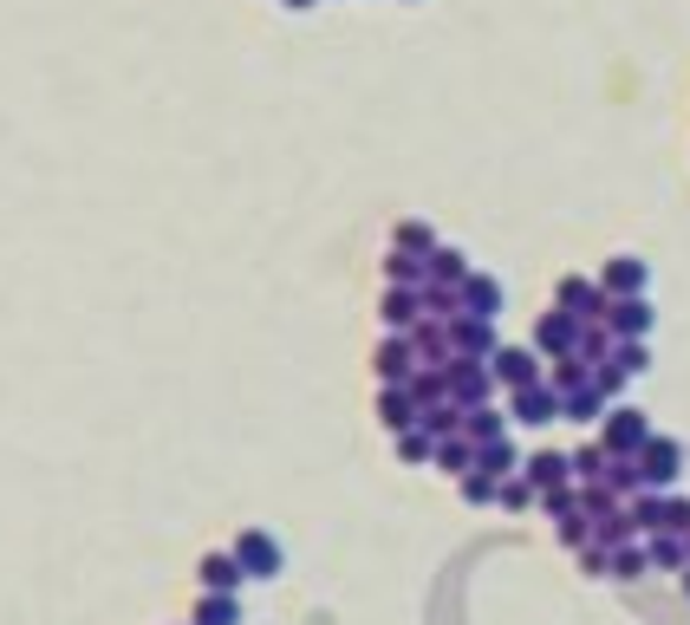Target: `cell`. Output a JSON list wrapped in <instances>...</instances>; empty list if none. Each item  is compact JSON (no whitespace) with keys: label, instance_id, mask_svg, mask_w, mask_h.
<instances>
[{"label":"cell","instance_id":"obj_18","mask_svg":"<svg viewBox=\"0 0 690 625\" xmlns=\"http://www.w3.org/2000/svg\"><path fill=\"white\" fill-rule=\"evenodd\" d=\"M606 573H613V580H638V573H651V554H645V541H632V548H619Z\"/></svg>","mask_w":690,"mask_h":625},{"label":"cell","instance_id":"obj_12","mask_svg":"<svg viewBox=\"0 0 690 625\" xmlns=\"http://www.w3.org/2000/svg\"><path fill=\"white\" fill-rule=\"evenodd\" d=\"M463 313L495 320V313H502V280H495V274H470V280H463Z\"/></svg>","mask_w":690,"mask_h":625},{"label":"cell","instance_id":"obj_7","mask_svg":"<svg viewBox=\"0 0 690 625\" xmlns=\"http://www.w3.org/2000/svg\"><path fill=\"white\" fill-rule=\"evenodd\" d=\"M521 476L535 483V495L573 488V456H553V450H541V456H528V463H521Z\"/></svg>","mask_w":690,"mask_h":625},{"label":"cell","instance_id":"obj_8","mask_svg":"<svg viewBox=\"0 0 690 625\" xmlns=\"http://www.w3.org/2000/svg\"><path fill=\"white\" fill-rule=\"evenodd\" d=\"M378 385H411V371H417V352H411V340L405 333H391L385 346H378Z\"/></svg>","mask_w":690,"mask_h":625},{"label":"cell","instance_id":"obj_2","mask_svg":"<svg viewBox=\"0 0 690 625\" xmlns=\"http://www.w3.org/2000/svg\"><path fill=\"white\" fill-rule=\"evenodd\" d=\"M678 470H684V450H678V437H651V443L638 450V476H645V488H651V495L678 483Z\"/></svg>","mask_w":690,"mask_h":625},{"label":"cell","instance_id":"obj_5","mask_svg":"<svg viewBox=\"0 0 690 625\" xmlns=\"http://www.w3.org/2000/svg\"><path fill=\"white\" fill-rule=\"evenodd\" d=\"M580 326L586 320H573L567 306H553V313H541V326H535V346L548 352V358H573L580 352Z\"/></svg>","mask_w":690,"mask_h":625},{"label":"cell","instance_id":"obj_21","mask_svg":"<svg viewBox=\"0 0 690 625\" xmlns=\"http://www.w3.org/2000/svg\"><path fill=\"white\" fill-rule=\"evenodd\" d=\"M684 593H690V567H684Z\"/></svg>","mask_w":690,"mask_h":625},{"label":"cell","instance_id":"obj_13","mask_svg":"<svg viewBox=\"0 0 690 625\" xmlns=\"http://www.w3.org/2000/svg\"><path fill=\"white\" fill-rule=\"evenodd\" d=\"M470 274H476V268H470L463 248H436V255H430V287H463Z\"/></svg>","mask_w":690,"mask_h":625},{"label":"cell","instance_id":"obj_20","mask_svg":"<svg viewBox=\"0 0 690 625\" xmlns=\"http://www.w3.org/2000/svg\"><path fill=\"white\" fill-rule=\"evenodd\" d=\"M280 7H313V0H280Z\"/></svg>","mask_w":690,"mask_h":625},{"label":"cell","instance_id":"obj_6","mask_svg":"<svg viewBox=\"0 0 690 625\" xmlns=\"http://www.w3.org/2000/svg\"><path fill=\"white\" fill-rule=\"evenodd\" d=\"M508 411H515V423H553V417H560V391H553V385L508 391Z\"/></svg>","mask_w":690,"mask_h":625},{"label":"cell","instance_id":"obj_16","mask_svg":"<svg viewBox=\"0 0 690 625\" xmlns=\"http://www.w3.org/2000/svg\"><path fill=\"white\" fill-rule=\"evenodd\" d=\"M391 248H405V255H423V261H430V255H436L443 241L430 235V222H398V235H391Z\"/></svg>","mask_w":690,"mask_h":625},{"label":"cell","instance_id":"obj_10","mask_svg":"<svg viewBox=\"0 0 690 625\" xmlns=\"http://www.w3.org/2000/svg\"><path fill=\"white\" fill-rule=\"evenodd\" d=\"M651 300L638 293V300H613V313H606V326H613V340H645L651 333Z\"/></svg>","mask_w":690,"mask_h":625},{"label":"cell","instance_id":"obj_9","mask_svg":"<svg viewBox=\"0 0 690 625\" xmlns=\"http://www.w3.org/2000/svg\"><path fill=\"white\" fill-rule=\"evenodd\" d=\"M235 560H241L248 580H274L280 573V548L268 541V535H241V541H235Z\"/></svg>","mask_w":690,"mask_h":625},{"label":"cell","instance_id":"obj_15","mask_svg":"<svg viewBox=\"0 0 690 625\" xmlns=\"http://www.w3.org/2000/svg\"><path fill=\"white\" fill-rule=\"evenodd\" d=\"M241 580H248V573H241V560H235V554H208L203 560V586H208V593H235Z\"/></svg>","mask_w":690,"mask_h":625},{"label":"cell","instance_id":"obj_3","mask_svg":"<svg viewBox=\"0 0 690 625\" xmlns=\"http://www.w3.org/2000/svg\"><path fill=\"white\" fill-rule=\"evenodd\" d=\"M651 443V423H645V411H606V437H600V450L606 456H638Z\"/></svg>","mask_w":690,"mask_h":625},{"label":"cell","instance_id":"obj_14","mask_svg":"<svg viewBox=\"0 0 690 625\" xmlns=\"http://www.w3.org/2000/svg\"><path fill=\"white\" fill-rule=\"evenodd\" d=\"M385 280H391V287H423V280H430V261H423V255H405V248H391V255H385Z\"/></svg>","mask_w":690,"mask_h":625},{"label":"cell","instance_id":"obj_11","mask_svg":"<svg viewBox=\"0 0 690 625\" xmlns=\"http://www.w3.org/2000/svg\"><path fill=\"white\" fill-rule=\"evenodd\" d=\"M645 261H638V255H619V261H606V274H600V287H606V293H613V300H638V293H645Z\"/></svg>","mask_w":690,"mask_h":625},{"label":"cell","instance_id":"obj_17","mask_svg":"<svg viewBox=\"0 0 690 625\" xmlns=\"http://www.w3.org/2000/svg\"><path fill=\"white\" fill-rule=\"evenodd\" d=\"M196 625H241V606H235V593H208L203 606H196Z\"/></svg>","mask_w":690,"mask_h":625},{"label":"cell","instance_id":"obj_19","mask_svg":"<svg viewBox=\"0 0 690 625\" xmlns=\"http://www.w3.org/2000/svg\"><path fill=\"white\" fill-rule=\"evenodd\" d=\"M463 502H502V483L483 476V470H470V476H463Z\"/></svg>","mask_w":690,"mask_h":625},{"label":"cell","instance_id":"obj_4","mask_svg":"<svg viewBox=\"0 0 690 625\" xmlns=\"http://www.w3.org/2000/svg\"><path fill=\"white\" fill-rule=\"evenodd\" d=\"M488 371H495V385H508V391H528V385H548V371H541V358L521 346H502L488 358Z\"/></svg>","mask_w":690,"mask_h":625},{"label":"cell","instance_id":"obj_1","mask_svg":"<svg viewBox=\"0 0 690 625\" xmlns=\"http://www.w3.org/2000/svg\"><path fill=\"white\" fill-rule=\"evenodd\" d=\"M553 306H567L573 320H586V326H593V320H606V313H613V293H606L600 280H586V274H567L560 287H553Z\"/></svg>","mask_w":690,"mask_h":625}]
</instances>
